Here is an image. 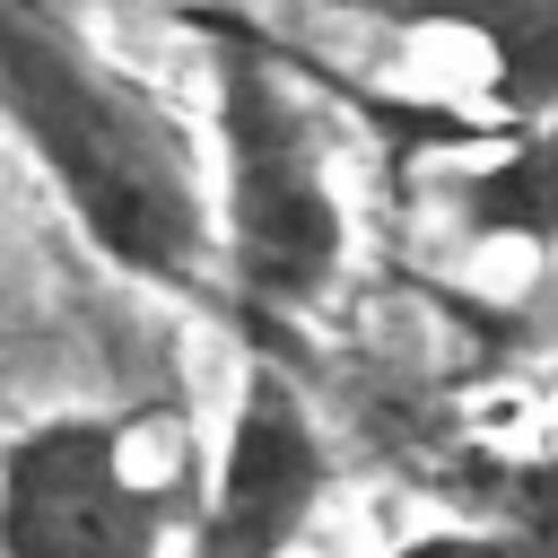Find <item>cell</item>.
<instances>
[{"mask_svg": "<svg viewBox=\"0 0 558 558\" xmlns=\"http://www.w3.org/2000/svg\"><path fill=\"white\" fill-rule=\"evenodd\" d=\"M0 113L26 157L52 174L78 235L157 288H192L209 253V192L192 140L140 96L78 17H9L0 9Z\"/></svg>", "mask_w": 558, "mask_h": 558, "instance_id": "obj_1", "label": "cell"}, {"mask_svg": "<svg viewBox=\"0 0 558 558\" xmlns=\"http://www.w3.org/2000/svg\"><path fill=\"white\" fill-rule=\"evenodd\" d=\"M549 148H541V122H514L506 148L471 174H453V201L471 218V235H514V244H549Z\"/></svg>", "mask_w": 558, "mask_h": 558, "instance_id": "obj_6", "label": "cell"}, {"mask_svg": "<svg viewBox=\"0 0 558 558\" xmlns=\"http://www.w3.org/2000/svg\"><path fill=\"white\" fill-rule=\"evenodd\" d=\"M166 497L131 471L122 410H52L0 445V558H157Z\"/></svg>", "mask_w": 558, "mask_h": 558, "instance_id": "obj_3", "label": "cell"}, {"mask_svg": "<svg viewBox=\"0 0 558 558\" xmlns=\"http://www.w3.org/2000/svg\"><path fill=\"white\" fill-rule=\"evenodd\" d=\"M192 26L209 35V70H218V235H227V270L244 288V305L262 314H305L331 296L340 262H349V218L323 166V122L314 105L288 87V61L262 26L227 17V9H192Z\"/></svg>", "mask_w": 558, "mask_h": 558, "instance_id": "obj_2", "label": "cell"}, {"mask_svg": "<svg viewBox=\"0 0 558 558\" xmlns=\"http://www.w3.org/2000/svg\"><path fill=\"white\" fill-rule=\"evenodd\" d=\"M323 488H331V445H323L296 375L253 357L235 418H227L218 488H209L201 532H192V558H288L305 541Z\"/></svg>", "mask_w": 558, "mask_h": 558, "instance_id": "obj_4", "label": "cell"}, {"mask_svg": "<svg viewBox=\"0 0 558 558\" xmlns=\"http://www.w3.org/2000/svg\"><path fill=\"white\" fill-rule=\"evenodd\" d=\"M0 9H9V17H78L87 0H0Z\"/></svg>", "mask_w": 558, "mask_h": 558, "instance_id": "obj_8", "label": "cell"}, {"mask_svg": "<svg viewBox=\"0 0 558 558\" xmlns=\"http://www.w3.org/2000/svg\"><path fill=\"white\" fill-rule=\"evenodd\" d=\"M331 9L401 26V35H462V44L488 52L497 105L514 122L549 113V87H558V0H331Z\"/></svg>", "mask_w": 558, "mask_h": 558, "instance_id": "obj_5", "label": "cell"}, {"mask_svg": "<svg viewBox=\"0 0 558 558\" xmlns=\"http://www.w3.org/2000/svg\"><path fill=\"white\" fill-rule=\"evenodd\" d=\"M392 558H549V532L541 523H523V532H506V523H445V532L392 541Z\"/></svg>", "mask_w": 558, "mask_h": 558, "instance_id": "obj_7", "label": "cell"}]
</instances>
